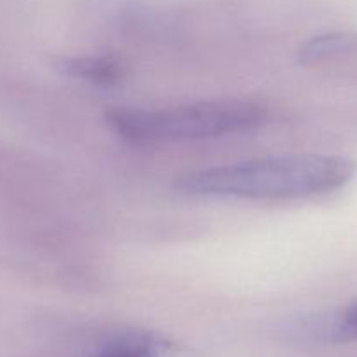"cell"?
<instances>
[{
    "instance_id": "8992f818",
    "label": "cell",
    "mask_w": 357,
    "mask_h": 357,
    "mask_svg": "<svg viewBox=\"0 0 357 357\" xmlns=\"http://www.w3.org/2000/svg\"><path fill=\"white\" fill-rule=\"evenodd\" d=\"M338 323H340L342 340H357V302L338 310Z\"/></svg>"
},
{
    "instance_id": "277c9868",
    "label": "cell",
    "mask_w": 357,
    "mask_h": 357,
    "mask_svg": "<svg viewBox=\"0 0 357 357\" xmlns=\"http://www.w3.org/2000/svg\"><path fill=\"white\" fill-rule=\"evenodd\" d=\"M357 51V37L352 33H333L317 35L310 38L300 47L298 59L303 65H319V63L333 61L344 58Z\"/></svg>"
},
{
    "instance_id": "5b68a950",
    "label": "cell",
    "mask_w": 357,
    "mask_h": 357,
    "mask_svg": "<svg viewBox=\"0 0 357 357\" xmlns=\"http://www.w3.org/2000/svg\"><path fill=\"white\" fill-rule=\"evenodd\" d=\"M56 68L72 79L96 86H112L122 77L121 63L114 58H63Z\"/></svg>"
},
{
    "instance_id": "7a4b0ae2",
    "label": "cell",
    "mask_w": 357,
    "mask_h": 357,
    "mask_svg": "<svg viewBox=\"0 0 357 357\" xmlns=\"http://www.w3.org/2000/svg\"><path fill=\"white\" fill-rule=\"evenodd\" d=\"M265 108L246 100H218L162 108L107 112V122L122 139L135 145L211 139L253 131L264 124Z\"/></svg>"
},
{
    "instance_id": "3957f363",
    "label": "cell",
    "mask_w": 357,
    "mask_h": 357,
    "mask_svg": "<svg viewBox=\"0 0 357 357\" xmlns=\"http://www.w3.org/2000/svg\"><path fill=\"white\" fill-rule=\"evenodd\" d=\"M91 357H194L187 349L149 331H126L101 344Z\"/></svg>"
},
{
    "instance_id": "6da1fadb",
    "label": "cell",
    "mask_w": 357,
    "mask_h": 357,
    "mask_svg": "<svg viewBox=\"0 0 357 357\" xmlns=\"http://www.w3.org/2000/svg\"><path fill=\"white\" fill-rule=\"evenodd\" d=\"M356 173L349 157L303 153L192 171L180 176L176 188L208 197L303 199L340 190Z\"/></svg>"
}]
</instances>
